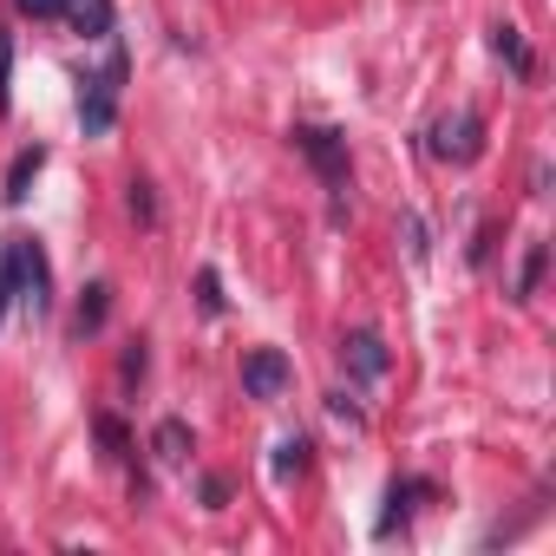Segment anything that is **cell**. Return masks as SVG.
Instances as JSON below:
<instances>
[{"label": "cell", "instance_id": "obj_1", "mask_svg": "<svg viewBox=\"0 0 556 556\" xmlns=\"http://www.w3.org/2000/svg\"><path fill=\"white\" fill-rule=\"evenodd\" d=\"M125 73H131V60H125V47H112L105 73H92V79L79 86V125H86V138H105V131H112V118H118V86H125Z\"/></svg>", "mask_w": 556, "mask_h": 556}, {"label": "cell", "instance_id": "obj_2", "mask_svg": "<svg viewBox=\"0 0 556 556\" xmlns=\"http://www.w3.org/2000/svg\"><path fill=\"white\" fill-rule=\"evenodd\" d=\"M289 138H295V151L321 170V184L334 190V216H348V203H341V190H348V138L328 131V125H295Z\"/></svg>", "mask_w": 556, "mask_h": 556}, {"label": "cell", "instance_id": "obj_3", "mask_svg": "<svg viewBox=\"0 0 556 556\" xmlns=\"http://www.w3.org/2000/svg\"><path fill=\"white\" fill-rule=\"evenodd\" d=\"M426 151L439 157V164H478L484 157V118L478 112H445V118H432V131H426Z\"/></svg>", "mask_w": 556, "mask_h": 556}, {"label": "cell", "instance_id": "obj_4", "mask_svg": "<svg viewBox=\"0 0 556 556\" xmlns=\"http://www.w3.org/2000/svg\"><path fill=\"white\" fill-rule=\"evenodd\" d=\"M8 255H14V295H21L34 315H47V308H53V268H47V249H40L34 236H8Z\"/></svg>", "mask_w": 556, "mask_h": 556}, {"label": "cell", "instance_id": "obj_5", "mask_svg": "<svg viewBox=\"0 0 556 556\" xmlns=\"http://www.w3.org/2000/svg\"><path fill=\"white\" fill-rule=\"evenodd\" d=\"M289 380H295V367H289L282 348H255V354H242V393H249V400H282Z\"/></svg>", "mask_w": 556, "mask_h": 556}, {"label": "cell", "instance_id": "obj_6", "mask_svg": "<svg viewBox=\"0 0 556 556\" xmlns=\"http://www.w3.org/2000/svg\"><path fill=\"white\" fill-rule=\"evenodd\" d=\"M341 367H348L361 387H374V380H387L393 354H387V341H380L374 328H354V334H341Z\"/></svg>", "mask_w": 556, "mask_h": 556}, {"label": "cell", "instance_id": "obj_7", "mask_svg": "<svg viewBox=\"0 0 556 556\" xmlns=\"http://www.w3.org/2000/svg\"><path fill=\"white\" fill-rule=\"evenodd\" d=\"M60 21L79 34V40H112V0H66V8H60Z\"/></svg>", "mask_w": 556, "mask_h": 556}, {"label": "cell", "instance_id": "obj_8", "mask_svg": "<svg viewBox=\"0 0 556 556\" xmlns=\"http://www.w3.org/2000/svg\"><path fill=\"white\" fill-rule=\"evenodd\" d=\"M413 497H432V484H426V478H393V484H387V510H380L374 536H393V530L413 517Z\"/></svg>", "mask_w": 556, "mask_h": 556}, {"label": "cell", "instance_id": "obj_9", "mask_svg": "<svg viewBox=\"0 0 556 556\" xmlns=\"http://www.w3.org/2000/svg\"><path fill=\"white\" fill-rule=\"evenodd\" d=\"M40 164H47V144H27L14 164H8V190H0V197H8L14 210L27 203V190H34V177H40Z\"/></svg>", "mask_w": 556, "mask_h": 556}, {"label": "cell", "instance_id": "obj_10", "mask_svg": "<svg viewBox=\"0 0 556 556\" xmlns=\"http://www.w3.org/2000/svg\"><path fill=\"white\" fill-rule=\"evenodd\" d=\"M491 53H497V60H504V66H510L517 79H530V73H536V60H530V47H523V34H517L510 21H497V27H491Z\"/></svg>", "mask_w": 556, "mask_h": 556}, {"label": "cell", "instance_id": "obj_11", "mask_svg": "<svg viewBox=\"0 0 556 556\" xmlns=\"http://www.w3.org/2000/svg\"><path fill=\"white\" fill-rule=\"evenodd\" d=\"M308 439L302 432H289V439H275V458H268V471H275V484H289V478H302L308 471Z\"/></svg>", "mask_w": 556, "mask_h": 556}, {"label": "cell", "instance_id": "obj_12", "mask_svg": "<svg viewBox=\"0 0 556 556\" xmlns=\"http://www.w3.org/2000/svg\"><path fill=\"white\" fill-rule=\"evenodd\" d=\"M105 315H112V289H105V282H92V289H86V302H79V315H73L79 341H86V334H99V328H105Z\"/></svg>", "mask_w": 556, "mask_h": 556}, {"label": "cell", "instance_id": "obj_13", "mask_svg": "<svg viewBox=\"0 0 556 556\" xmlns=\"http://www.w3.org/2000/svg\"><path fill=\"white\" fill-rule=\"evenodd\" d=\"M151 445H157V458H164V465H184V458H190V426H184V419H157Z\"/></svg>", "mask_w": 556, "mask_h": 556}, {"label": "cell", "instance_id": "obj_14", "mask_svg": "<svg viewBox=\"0 0 556 556\" xmlns=\"http://www.w3.org/2000/svg\"><path fill=\"white\" fill-rule=\"evenodd\" d=\"M543 268H549V242H530V249H523V268H517V302H530V295H536Z\"/></svg>", "mask_w": 556, "mask_h": 556}, {"label": "cell", "instance_id": "obj_15", "mask_svg": "<svg viewBox=\"0 0 556 556\" xmlns=\"http://www.w3.org/2000/svg\"><path fill=\"white\" fill-rule=\"evenodd\" d=\"M14 105V34L0 27V112Z\"/></svg>", "mask_w": 556, "mask_h": 556}, {"label": "cell", "instance_id": "obj_16", "mask_svg": "<svg viewBox=\"0 0 556 556\" xmlns=\"http://www.w3.org/2000/svg\"><path fill=\"white\" fill-rule=\"evenodd\" d=\"M197 302H203V315H223V282H216V268H197Z\"/></svg>", "mask_w": 556, "mask_h": 556}, {"label": "cell", "instance_id": "obj_17", "mask_svg": "<svg viewBox=\"0 0 556 556\" xmlns=\"http://www.w3.org/2000/svg\"><path fill=\"white\" fill-rule=\"evenodd\" d=\"M125 203H131L138 223H157V203H151V184H144V177H131V197H125Z\"/></svg>", "mask_w": 556, "mask_h": 556}, {"label": "cell", "instance_id": "obj_18", "mask_svg": "<svg viewBox=\"0 0 556 556\" xmlns=\"http://www.w3.org/2000/svg\"><path fill=\"white\" fill-rule=\"evenodd\" d=\"M144 367H151V354H144V341H131L125 348V361H118V380L131 387V380H144Z\"/></svg>", "mask_w": 556, "mask_h": 556}, {"label": "cell", "instance_id": "obj_19", "mask_svg": "<svg viewBox=\"0 0 556 556\" xmlns=\"http://www.w3.org/2000/svg\"><path fill=\"white\" fill-rule=\"evenodd\" d=\"M328 413H334V419H341V426H354V432H361V426H367V413H361V406H354V400H348V393H328Z\"/></svg>", "mask_w": 556, "mask_h": 556}, {"label": "cell", "instance_id": "obj_20", "mask_svg": "<svg viewBox=\"0 0 556 556\" xmlns=\"http://www.w3.org/2000/svg\"><path fill=\"white\" fill-rule=\"evenodd\" d=\"M8 302H14V255L0 242V315H8Z\"/></svg>", "mask_w": 556, "mask_h": 556}, {"label": "cell", "instance_id": "obj_21", "mask_svg": "<svg viewBox=\"0 0 556 556\" xmlns=\"http://www.w3.org/2000/svg\"><path fill=\"white\" fill-rule=\"evenodd\" d=\"M14 8H21V14H34V21H60L66 0H14Z\"/></svg>", "mask_w": 556, "mask_h": 556}, {"label": "cell", "instance_id": "obj_22", "mask_svg": "<svg viewBox=\"0 0 556 556\" xmlns=\"http://www.w3.org/2000/svg\"><path fill=\"white\" fill-rule=\"evenodd\" d=\"M406 249H413V262L426 255V223H419V216H406Z\"/></svg>", "mask_w": 556, "mask_h": 556}, {"label": "cell", "instance_id": "obj_23", "mask_svg": "<svg viewBox=\"0 0 556 556\" xmlns=\"http://www.w3.org/2000/svg\"><path fill=\"white\" fill-rule=\"evenodd\" d=\"M99 439H105L112 452H125V426H118V419H99Z\"/></svg>", "mask_w": 556, "mask_h": 556}, {"label": "cell", "instance_id": "obj_24", "mask_svg": "<svg viewBox=\"0 0 556 556\" xmlns=\"http://www.w3.org/2000/svg\"><path fill=\"white\" fill-rule=\"evenodd\" d=\"M223 497H229V484H223V478H203V504L223 510Z\"/></svg>", "mask_w": 556, "mask_h": 556}]
</instances>
